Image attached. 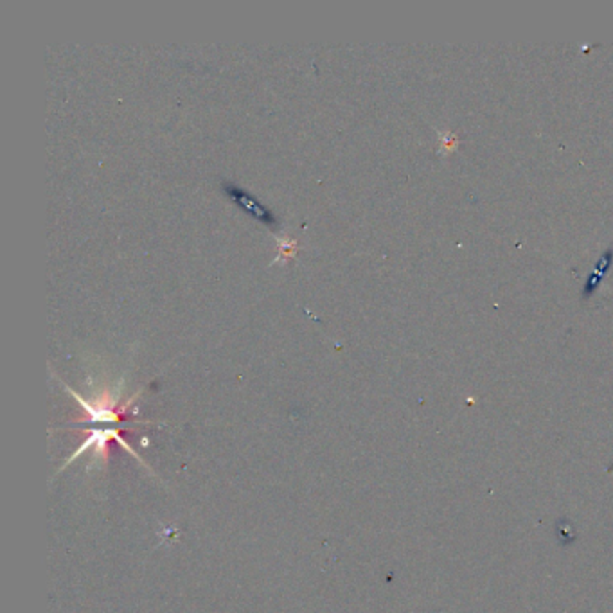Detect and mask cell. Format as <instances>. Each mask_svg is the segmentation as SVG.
I'll list each match as a JSON object with an SVG mask.
<instances>
[{
	"instance_id": "1",
	"label": "cell",
	"mask_w": 613,
	"mask_h": 613,
	"mask_svg": "<svg viewBox=\"0 0 613 613\" xmlns=\"http://www.w3.org/2000/svg\"><path fill=\"white\" fill-rule=\"evenodd\" d=\"M223 191H225L227 196H229L234 203H237L243 211H247L250 216H254L256 220L263 222L264 225H270V227L277 225V218L272 215L270 209L264 207L263 203H261L257 198H254L249 191H244V189H241L239 185L232 184V182H223Z\"/></svg>"
},
{
	"instance_id": "2",
	"label": "cell",
	"mask_w": 613,
	"mask_h": 613,
	"mask_svg": "<svg viewBox=\"0 0 613 613\" xmlns=\"http://www.w3.org/2000/svg\"><path fill=\"white\" fill-rule=\"evenodd\" d=\"M277 247H279L277 259H281V257H284V259H292L295 250H297V241L292 239V237H277Z\"/></svg>"
}]
</instances>
